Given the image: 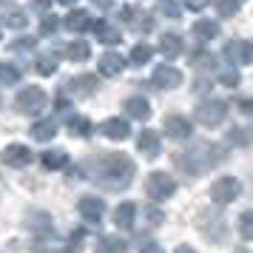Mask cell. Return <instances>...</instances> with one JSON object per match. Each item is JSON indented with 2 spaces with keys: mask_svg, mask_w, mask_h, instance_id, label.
<instances>
[{
  "mask_svg": "<svg viewBox=\"0 0 253 253\" xmlns=\"http://www.w3.org/2000/svg\"><path fill=\"white\" fill-rule=\"evenodd\" d=\"M40 160H43V168H48V171H60V168L69 165V154H66L63 148H54V151L40 154Z\"/></svg>",
  "mask_w": 253,
  "mask_h": 253,
  "instance_id": "cell-17",
  "label": "cell"
},
{
  "mask_svg": "<svg viewBox=\"0 0 253 253\" xmlns=\"http://www.w3.org/2000/svg\"><path fill=\"white\" fill-rule=\"evenodd\" d=\"M225 117H228V103L225 100H205V103L196 105V120L205 128H216Z\"/></svg>",
  "mask_w": 253,
  "mask_h": 253,
  "instance_id": "cell-5",
  "label": "cell"
},
{
  "mask_svg": "<svg viewBox=\"0 0 253 253\" xmlns=\"http://www.w3.org/2000/svg\"><path fill=\"white\" fill-rule=\"evenodd\" d=\"M69 88L77 94V97H88V94H94V88H97V77H94V74L74 77V80L69 83Z\"/></svg>",
  "mask_w": 253,
  "mask_h": 253,
  "instance_id": "cell-21",
  "label": "cell"
},
{
  "mask_svg": "<svg viewBox=\"0 0 253 253\" xmlns=\"http://www.w3.org/2000/svg\"><path fill=\"white\" fill-rule=\"evenodd\" d=\"M57 51H43V54H40V57H37V71H40V74H43V77H48V74H54V71H57Z\"/></svg>",
  "mask_w": 253,
  "mask_h": 253,
  "instance_id": "cell-26",
  "label": "cell"
},
{
  "mask_svg": "<svg viewBox=\"0 0 253 253\" xmlns=\"http://www.w3.org/2000/svg\"><path fill=\"white\" fill-rule=\"evenodd\" d=\"M160 51H162V57H168V60L179 57V54H182V37L179 35H162Z\"/></svg>",
  "mask_w": 253,
  "mask_h": 253,
  "instance_id": "cell-19",
  "label": "cell"
},
{
  "mask_svg": "<svg viewBox=\"0 0 253 253\" xmlns=\"http://www.w3.org/2000/svg\"><path fill=\"white\" fill-rule=\"evenodd\" d=\"M142 219L148 222L151 228H157V225H162V222H165V213H162V211H157V208H148V211L142 213Z\"/></svg>",
  "mask_w": 253,
  "mask_h": 253,
  "instance_id": "cell-34",
  "label": "cell"
},
{
  "mask_svg": "<svg viewBox=\"0 0 253 253\" xmlns=\"http://www.w3.org/2000/svg\"><path fill=\"white\" fill-rule=\"evenodd\" d=\"M123 69H126V60L117 51H105L103 57H100V74H105V77H117Z\"/></svg>",
  "mask_w": 253,
  "mask_h": 253,
  "instance_id": "cell-14",
  "label": "cell"
},
{
  "mask_svg": "<svg viewBox=\"0 0 253 253\" xmlns=\"http://www.w3.org/2000/svg\"><path fill=\"white\" fill-rule=\"evenodd\" d=\"M54 134H57V123H54V120H43V123H35V126H32V137H35L37 142H48Z\"/></svg>",
  "mask_w": 253,
  "mask_h": 253,
  "instance_id": "cell-24",
  "label": "cell"
},
{
  "mask_svg": "<svg viewBox=\"0 0 253 253\" xmlns=\"http://www.w3.org/2000/svg\"><path fill=\"white\" fill-rule=\"evenodd\" d=\"M94 253H126V242L120 239V236H103V239L97 242Z\"/></svg>",
  "mask_w": 253,
  "mask_h": 253,
  "instance_id": "cell-25",
  "label": "cell"
},
{
  "mask_svg": "<svg viewBox=\"0 0 253 253\" xmlns=\"http://www.w3.org/2000/svg\"><path fill=\"white\" fill-rule=\"evenodd\" d=\"M145 194H148L154 202H165V199H171V196L176 194V182H173L168 173L154 171L148 179H145Z\"/></svg>",
  "mask_w": 253,
  "mask_h": 253,
  "instance_id": "cell-4",
  "label": "cell"
},
{
  "mask_svg": "<svg viewBox=\"0 0 253 253\" xmlns=\"http://www.w3.org/2000/svg\"><path fill=\"white\" fill-rule=\"evenodd\" d=\"M185 6L191 9V12H199V9H205L208 0H185Z\"/></svg>",
  "mask_w": 253,
  "mask_h": 253,
  "instance_id": "cell-42",
  "label": "cell"
},
{
  "mask_svg": "<svg viewBox=\"0 0 253 253\" xmlns=\"http://www.w3.org/2000/svg\"><path fill=\"white\" fill-rule=\"evenodd\" d=\"M219 80L225 83L228 88H233V85H239V74H236V71H222V74H219Z\"/></svg>",
  "mask_w": 253,
  "mask_h": 253,
  "instance_id": "cell-40",
  "label": "cell"
},
{
  "mask_svg": "<svg viewBox=\"0 0 253 253\" xmlns=\"http://www.w3.org/2000/svg\"><path fill=\"white\" fill-rule=\"evenodd\" d=\"M239 253H248V251H245V248H242V251H239Z\"/></svg>",
  "mask_w": 253,
  "mask_h": 253,
  "instance_id": "cell-47",
  "label": "cell"
},
{
  "mask_svg": "<svg viewBox=\"0 0 253 253\" xmlns=\"http://www.w3.org/2000/svg\"><path fill=\"white\" fill-rule=\"evenodd\" d=\"M213 6H216V12L222 17H233L239 12V0H213Z\"/></svg>",
  "mask_w": 253,
  "mask_h": 253,
  "instance_id": "cell-30",
  "label": "cell"
},
{
  "mask_svg": "<svg viewBox=\"0 0 253 253\" xmlns=\"http://www.w3.org/2000/svg\"><path fill=\"white\" fill-rule=\"evenodd\" d=\"M37 6H40V9H43V6H48V0H35Z\"/></svg>",
  "mask_w": 253,
  "mask_h": 253,
  "instance_id": "cell-45",
  "label": "cell"
},
{
  "mask_svg": "<svg viewBox=\"0 0 253 253\" xmlns=\"http://www.w3.org/2000/svg\"><path fill=\"white\" fill-rule=\"evenodd\" d=\"M228 142H230V145H242V148H245V145L251 142V134H248V128H233V131L228 134Z\"/></svg>",
  "mask_w": 253,
  "mask_h": 253,
  "instance_id": "cell-32",
  "label": "cell"
},
{
  "mask_svg": "<svg viewBox=\"0 0 253 253\" xmlns=\"http://www.w3.org/2000/svg\"><path fill=\"white\" fill-rule=\"evenodd\" d=\"M14 105H17L20 114H40V111H46V105H48V94L43 88H37V85H29V88H23L17 94Z\"/></svg>",
  "mask_w": 253,
  "mask_h": 253,
  "instance_id": "cell-3",
  "label": "cell"
},
{
  "mask_svg": "<svg viewBox=\"0 0 253 253\" xmlns=\"http://www.w3.org/2000/svg\"><path fill=\"white\" fill-rule=\"evenodd\" d=\"M151 83H154L157 88H165V91H171V88H179V83H182V74L173 69V66H160V69L154 71Z\"/></svg>",
  "mask_w": 253,
  "mask_h": 253,
  "instance_id": "cell-11",
  "label": "cell"
},
{
  "mask_svg": "<svg viewBox=\"0 0 253 253\" xmlns=\"http://www.w3.org/2000/svg\"><path fill=\"white\" fill-rule=\"evenodd\" d=\"M40 32H43V35L57 32V17H54V14H46V17H43V23H40Z\"/></svg>",
  "mask_w": 253,
  "mask_h": 253,
  "instance_id": "cell-37",
  "label": "cell"
},
{
  "mask_svg": "<svg viewBox=\"0 0 253 253\" xmlns=\"http://www.w3.org/2000/svg\"><path fill=\"white\" fill-rule=\"evenodd\" d=\"M239 233L245 239H251V211H245L239 216Z\"/></svg>",
  "mask_w": 253,
  "mask_h": 253,
  "instance_id": "cell-38",
  "label": "cell"
},
{
  "mask_svg": "<svg viewBox=\"0 0 253 253\" xmlns=\"http://www.w3.org/2000/svg\"><path fill=\"white\" fill-rule=\"evenodd\" d=\"M94 32H97V40L100 43H105V46H114V43H120V29L117 26H111V23H94L91 26Z\"/></svg>",
  "mask_w": 253,
  "mask_h": 253,
  "instance_id": "cell-22",
  "label": "cell"
},
{
  "mask_svg": "<svg viewBox=\"0 0 253 253\" xmlns=\"http://www.w3.org/2000/svg\"><path fill=\"white\" fill-rule=\"evenodd\" d=\"M26 20H29V17H26L23 9H9V12L3 14V23L9 26V29H23Z\"/></svg>",
  "mask_w": 253,
  "mask_h": 253,
  "instance_id": "cell-28",
  "label": "cell"
},
{
  "mask_svg": "<svg viewBox=\"0 0 253 253\" xmlns=\"http://www.w3.org/2000/svg\"><path fill=\"white\" fill-rule=\"evenodd\" d=\"M139 253H165V248L157 245V242H145V245L139 248Z\"/></svg>",
  "mask_w": 253,
  "mask_h": 253,
  "instance_id": "cell-41",
  "label": "cell"
},
{
  "mask_svg": "<svg viewBox=\"0 0 253 253\" xmlns=\"http://www.w3.org/2000/svg\"><path fill=\"white\" fill-rule=\"evenodd\" d=\"M100 134L108 139H126L131 134V128H128V120H120V117H111V120H105L103 126H100Z\"/></svg>",
  "mask_w": 253,
  "mask_h": 253,
  "instance_id": "cell-13",
  "label": "cell"
},
{
  "mask_svg": "<svg viewBox=\"0 0 253 253\" xmlns=\"http://www.w3.org/2000/svg\"><path fill=\"white\" fill-rule=\"evenodd\" d=\"M57 3H63V6H71V3H74V0H57Z\"/></svg>",
  "mask_w": 253,
  "mask_h": 253,
  "instance_id": "cell-46",
  "label": "cell"
},
{
  "mask_svg": "<svg viewBox=\"0 0 253 253\" xmlns=\"http://www.w3.org/2000/svg\"><path fill=\"white\" fill-rule=\"evenodd\" d=\"M83 171L88 173L91 182L105 185L108 191H126L137 168L126 154H100V157H88L83 162Z\"/></svg>",
  "mask_w": 253,
  "mask_h": 253,
  "instance_id": "cell-1",
  "label": "cell"
},
{
  "mask_svg": "<svg viewBox=\"0 0 253 253\" xmlns=\"http://www.w3.org/2000/svg\"><path fill=\"white\" fill-rule=\"evenodd\" d=\"M126 111H128V117H134V120H148L151 117V103L142 100V97H128Z\"/></svg>",
  "mask_w": 253,
  "mask_h": 253,
  "instance_id": "cell-18",
  "label": "cell"
},
{
  "mask_svg": "<svg viewBox=\"0 0 253 253\" xmlns=\"http://www.w3.org/2000/svg\"><path fill=\"white\" fill-rule=\"evenodd\" d=\"M3 3H6V0H0V6H3Z\"/></svg>",
  "mask_w": 253,
  "mask_h": 253,
  "instance_id": "cell-48",
  "label": "cell"
},
{
  "mask_svg": "<svg viewBox=\"0 0 253 253\" xmlns=\"http://www.w3.org/2000/svg\"><path fill=\"white\" fill-rule=\"evenodd\" d=\"M20 80V71L14 66H0V83H17Z\"/></svg>",
  "mask_w": 253,
  "mask_h": 253,
  "instance_id": "cell-36",
  "label": "cell"
},
{
  "mask_svg": "<svg viewBox=\"0 0 253 253\" xmlns=\"http://www.w3.org/2000/svg\"><path fill=\"white\" fill-rule=\"evenodd\" d=\"M225 60L233 63V66H251L253 60V48L248 40H230L225 46Z\"/></svg>",
  "mask_w": 253,
  "mask_h": 253,
  "instance_id": "cell-7",
  "label": "cell"
},
{
  "mask_svg": "<svg viewBox=\"0 0 253 253\" xmlns=\"http://www.w3.org/2000/svg\"><path fill=\"white\" fill-rule=\"evenodd\" d=\"M160 12L165 14V17L176 20V17H179V3H176V0H160Z\"/></svg>",
  "mask_w": 253,
  "mask_h": 253,
  "instance_id": "cell-33",
  "label": "cell"
},
{
  "mask_svg": "<svg viewBox=\"0 0 253 253\" xmlns=\"http://www.w3.org/2000/svg\"><path fill=\"white\" fill-rule=\"evenodd\" d=\"M239 191H242L239 179L222 176V179H216V182L211 185V199H213L216 205H228V202H233V199L239 196Z\"/></svg>",
  "mask_w": 253,
  "mask_h": 253,
  "instance_id": "cell-6",
  "label": "cell"
},
{
  "mask_svg": "<svg viewBox=\"0 0 253 253\" xmlns=\"http://www.w3.org/2000/svg\"><path fill=\"white\" fill-rule=\"evenodd\" d=\"M35 48V40L32 37H17L14 40V51H32Z\"/></svg>",
  "mask_w": 253,
  "mask_h": 253,
  "instance_id": "cell-39",
  "label": "cell"
},
{
  "mask_svg": "<svg viewBox=\"0 0 253 253\" xmlns=\"http://www.w3.org/2000/svg\"><path fill=\"white\" fill-rule=\"evenodd\" d=\"M94 3H100V6H111V0H94Z\"/></svg>",
  "mask_w": 253,
  "mask_h": 253,
  "instance_id": "cell-44",
  "label": "cell"
},
{
  "mask_svg": "<svg viewBox=\"0 0 253 253\" xmlns=\"http://www.w3.org/2000/svg\"><path fill=\"white\" fill-rule=\"evenodd\" d=\"M88 54H91V48H88V43H83V40H74V43L66 46V57L74 60V63H85Z\"/></svg>",
  "mask_w": 253,
  "mask_h": 253,
  "instance_id": "cell-27",
  "label": "cell"
},
{
  "mask_svg": "<svg viewBox=\"0 0 253 253\" xmlns=\"http://www.w3.org/2000/svg\"><path fill=\"white\" fill-rule=\"evenodd\" d=\"M216 35H219L216 20H196L194 23V37L199 40V43H211Z\"/></svg>",
  "mask_w": 253,
  "mask_h": 253,
  "instance_id": "cell-20",
  "label": "cell"
},
{
  "mask_svg": "<svg viewBox=\"0 0 253 253\" xmlns=\"http://www.w3.org/2000/svg\"><path fill=\"white\" fill-rule=\"evenodd\" d=\"M160 148H162V142H160V134H157V131H151V128L139 131L137 151L145 157V160H157V157H160Z\"/></svg>",
  "mask_w": 253,
  "mask_h": 253,
  "instance_id": "cell-9",
  "label": "cell"
},
{
  "mask_svg": "<svg viewBox=\"0 0 253 253\" xmlns=\"http://www.w3.org/2000/svg\"><path fill=\"white\" fill-rule=\"evenodd\" d=\"M199 228H202V233L211 236V239H222V236L228 233L225 219H222V216H211V219H208L205 213H202V216H199Z\"/></svg>",
  "mask_w": 253,
  "mask_h": 253,
  "instance_id": "cell-15",
  "label": "cell"
},
{
  "mask_svg": "<svg viewBox=\"0 0 253 253\" xmlns=\"http://www.w3.org/2000/svg\"><path fill=\"white\" fill-rule=\"evenodd\" d=\"M151 29H154V17H151V14H142V17H137V20H134V32L148 35Z\"/></svg>",
  "mask_w": 253,
  "mask_h": 253,
  "instance_id": "cell-35",
  "label": "cell"
},
{
  "mask_svg": "<svg viewBox=\"0 0 253 253\" xmlns=\"http://www.w3.org/2000/svg\"><path fill=\"white\" fill-rule=\"evenodd\" d=\"M134 219H137V205H134V202H120V208L114 211L117 225H120L123 230H131L134 228Z\"/></svg>",
  "mask_w": 253,
  "mask_h": 253,
  "instance_id": "cell-16",
  "label": "cell"
},
{
  "mask_svg": "<svg viewBox=\"0 0 253 253\" xmlns=\"http://www.w3.org/2000/svg\"><path fill=\"white\" fill-rule=\"evenodd\" d=\"M66 26H69L71 32H85V29H91L94 20L88 12H83V9H74V12L66 17Z\"/></svg>",
  "mask_w": 253,
  "mask_h": 253,
  "instance_id": "cell-23",
  "label": "cell"
},
{
  "mask_svg": "<svg viewBox=\"0 0 253 253\" xmlns=\"http://www.w3.org/2000/svg\"><path fill=\"white\" fill-rule=\"evenodd\" d=\"M151 46H145V43H139V46H134V51H131V63L134 66H142V63H148L151 60Z\"/></svg>",
  "mask_w": 253,
  "mask_h": 253,
  "instance_id": "cell-31",
  "label": "cell"
},
{
  "mask_svg": "<svg viewBox=\"0 0 253 253\" xmlns=\"http://www.w3.org/2000/svg\"><path fill=\"white\" fill-rule=\"evenodd\" d=\"M176 253H194V248H188V245H182V248H176Z\"/></svg>",
  "mask_w": 253,
  "mask_h": 253,
  "instance_id": "cell-43",
  "label": "cell"
},
{
  "mask_svg": "<svg viewBox=\"0 0 253 253\" xmlns=\"http://www.w3.org/2000/svg\"><path fill=\"white\" fill-rule=\"evenodd\" d=\"M165 134L171 139H185V137H191L194 134V126H191V120L182 114H171V117H165Z\"/></svg>",
  "mask_w": 253,
  "mask_h": 253,
  "instance_id": "cell-10",
  "label": "cell"
},
{
  "mask_svg": "<svg viewBox=\"0 0 253 253\" xmlns=\"http://www.w3.org/2000/svg\"><path fill=\"white\" fill-rule=\"evenodd\" d=\"M69 128H71V137H88V134H91V123H88L85 117L69 120Z\"/></svg>",
  "mask_w": 253,
  "mask_h": 253,
  "instance_id": "cell-29",
  "label": "cell"
},
{
  "mask_svg": "<svg viewBox=\"0 0 253 253\" xmlns=\"http://www.w3.org/2000/svg\"><path fill=\"white\" fill-rule=\"evenodd\" d=\"M77 211H80V216L85 219V222H100V219L105 216V202H100L97 196H83Z\"/></svg>",
  "mask_w": 253,
  "mask_h": 253,
  "instance_id": "cell-12",
  "label": "cell"
},
{
  "mask_svg": "<svg viewBox=\"0 0 253 253\" xmlns=\"http://www.w3.org/2000/svg\"><path fill=\"white\" fill-rule=\"evenodd\" d=\"M222 160H225V151L219 148V145L199 142V145H194L191 151L176 154V168H179V171H185V173H191V176H199V173L216 168Z\"/></svg>",
  "mask_w": 253,
  "mask_h": 253,
  "instance_id": "cell-2",
  "label": "cell"
},
{
  "mask_svg": "<svg viewBox=\"0 0 253 253\" xmlns=\"http://www.w3.org/2000/svg\"><path fill=\"white\" fill-rule=\"evenodd\" d=\"M0 160H3V165L23 168V165H29V162H32V151H29V145L14 142V145H6V148L0 151Z\"/></svg>",
  "mask_w": 253,
  "mask_h": 253,
  "instance_id": "cell-8",
  "label": "cell"
}]
</instances>
